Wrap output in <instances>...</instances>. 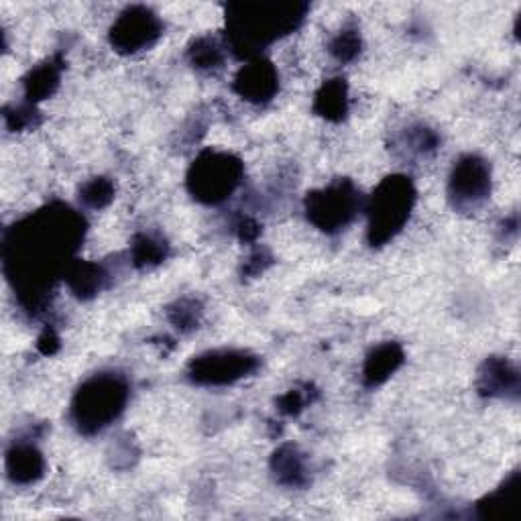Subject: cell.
I'll return each mask as SVG.
<instances>
[{
    "instance_id": "obj_1",
    "label": "cell",
    "mask_w": 521,
    "mask_h": 521,
    "mask_svg": "<svg viewBox=\"0 0 521 521\" xmlns=\"http://www.w3.org/2000/svg\"><path fill=\"white\" fill-rule=\"evenodd\" d=\"M84 233L82 218L68 206H49L35 216L23 220L11 230L5 243L7 269L15 267V281L25 296L33 283L31 300L41 296L39 289L47 287L62 269L68 255L78 247Z\"/></svg>"
},
{
    "instance_id": "obj_17",
    "label": "cell",
    "mask_w": 521,
    "mask_h": 521,
    "mask_svg": "<svg viewBox=\"0 0 521 521\" xmlns=\"http://www.w3.org/2000/svg\"><path fill=\"white\" fill-rule=\"evenodd\" d=\"M68 283L74 289V294L82 296H94L98 289L102 287V271L96 265H86V263H76L68 271Z\"/></svg>"
},
{
    "instance_id": "obj_18",
    "label": "cell",
    "mask_w": 521,
    "mask_h": 521,
    "mask_svg": "<svg viewBox=\"0 0 521 521\" xmlns=\"http://www.w3.org/2000/svg\"><path fill=\"white\" fill-rule=\"evenodd\" d=\"M190 60L200 70L218 68L222 64V47L212 37H202L194 41L190 49Z\"/></svg>"
},
{
    "instance_id": "obj_22",
    "label": "cell",
    "mask_w": 521,
    "mask_h": 521,
    "mask_svg": "<svg viewBox=\"0 0 521 521\" xmlns=\"http://www.w3.org/2000/svg\"><path fill=\"white\" fill-rule=\"evenodd\" d=\"M304 405V397L300 395V391H289L283 399H281V410L287 414H296L302 410Z\"/></svg>"
},
{
    "instance_id": "obj_20",
    "label": "cell",
    "mask_w": 521,
    "mask_h": 521,
    "mask_svg": "<svg viewBox=\"0 0 521 521\" xmlns=\"http://www.w3.org/2000/svg\"><path fill=\"white\" fill-rule=\"evenodd\" d=\"M114 196V186L106 178H94L80 190V198L90 208L106 206Z\"/></svg>"
},
{
    "instance_id": "obj_6",
    "label": "cell",
    "mask_w": 521,
    "mask_h": 521,
    "mask_svg": "<svg viewBox=\"0 0 521 521\" xmlns=\"http://www.w3.org/2000/svg\"><path fill=\"white\" fill-rule=\"evenodd\" d=\"M361 208V194L351 182H336L322 190L308 194L306 214L308 220L326 233H336V230L349 224L357 210Z\"/></svg>"
},
{
    "instance_id": "obj_5",
    "label": "cell",
    "mask_w": 521,
    "mask_h": 521,
    "mask_svg": "<svg viewBox=\"0 0 521 521\" xmlns=\"http://www.w3.org/2000/svg\"><path fill=\"white\" fill-rule=\"evenodd\" d=\"M243 163L230 153L204 151L188 173V186L196 200L220 204L230 198L241 182Z\"/></svg>"
},
{
    "instance_id": "obj_7",
    "label": "cell",
    "mask_w": 521,
    "mask_h": 521,
    "mask_svg": "<svg viewBox=\"0 0 521 521\" xmlns=\"http://www.w3.org/2000/svg\"><path fill=\"white\" fill-rule=\"evenodd\" d=\"M257 357L245 351H210L190 365V377L198 385H230L257 369Z\"/></svg>"
},
{
    "instance_id": "obj_12",
    "label": "cell",
    "mask_w": 521,
    "mask_h": 521,
    "mask_svg": "<svg viewBox=\"0 0 521 521\" xmlns=\"http://www.w3.org/2000/svg\"><path fill=\"white\" fill-rule=\"evenodd\" d=\"M403 363V351L401 346L395 342H385L367 357L365 369H363V379L365 385L377 387L385 383Z\"/></svg>"
},
{
    "instance_id": "obj_4",
    "label": "cell",
    "mask_w": 521,
    "mask_h": 521,
    "mask_svg": "<svg viewBox=\"0 0 521 521\" xmlns=\"http://www.w3.org/2000/svg\"><path fill=\"white\" fill-rule=\"evenodd\" d=\"M414 200L416 192L410 178L391 176L379 184L367 206L371 245H383L399 233L410 218Z\"/></svg>"
},
{
    "instance_id": "obj_8",
    "label": "cell",
    "mask_w": 521,
    "mask_h": 521,
    "mask_svg": "<svg viewBox=\"0 0 521 521\" xmlns=\"http://www.w3.org/2000/svg\"><path fill=\"white\" fill-rule=\"evenodd\" d=\"M161 33L163 25L151 9L129 7L110 27V43L121 53H137L151 47Z\"/></svg>"
},
{
    "instance_id": "obj_9",
    "label": "cell",
    "mask_w": 521,
    "mask_h": 521,
    "mask_svg": "<svg viewBox=\"0 0 521 521\" xmlns=\"http://www.w3.org/2000/svg\"><path fill=\"white\" fill-rule=\"evenodd\" d=\"M491 192V169L477 155L462 157L450 176V198L458 208H475Z\"/></svg>"
},
{
    "instance_id": "obj_10",
    "label": "cell",
    "mask_w": 521,
    "mask_h": 521,
    "mask_svg": "<svg viewBox=\"0 0 521 521\" xmlns=\"http://www.w3.org/2000/svg\"><path fill=\"white\" fill-rule=\"evenodd\" d=\"M235 90L249 102H267L279 90L277 70L265 60H253L235 78Z\"/></svg>"
},
{
    "instance_id": "obj_19",
    "label": "cell",
    "mask_w": 521,
    "mask_h": 521,
    "mask_svg": "<svg viewBox=\"0 0 521 521\" xmlns=\"http://www.w3.org/2000/svg\"><path fill=\"white\" fill-rule=\"evenodd\" d=\"M133 255H135V263L141 265V267L157 265L165 257V245L159 239H153L149 235H141L135 241Z\"/></svg>"
},
{
    "instance_id": "obj_13",
    "label": "cell",
    "mask_w": 521,
    "mask_h": 521,
    "mask_svg": "<svg viewBox=\"0 0 521 521\" xmlns=\"http://www.w3.org/2000/svg\"><path fill=\"white\" fill-rule=\"evenodd\" d=\"M273 471L285 485H302L306 481L304 454H300L296 446H283L273 456Z\"/></svg>"
},
{
    "instance_id": "obj_16",
    "label": "cell",
    "mask_w": 521,
    "mask_h": 521,
    "mask_svg": "<svg viewBox=\"0 0 521 521\" xmlns=\"http://www.w3.org/2000/svg\"><path fill=\"white\" fill-rule=\"evenodd\" d=\"M60 84V68L53 64H43L35 68L25 80V94L29 100H43L53 94L55 86Z\"/></svg>"
},
{
    "instance_id": "obj_2",
    "label": "cell",
    "mask_w": 521,
    "mask_h": 521,
    "mask_svg": "<svg viewBox=\"0 0 521 521\" xmlns=\"http://www.w3.org/2000/svg\"><path fill=\"white\" fill-rule=\"evenodd\" d=\"M308 7L300 3H241L226 11V37L241 57H251L275 39L292 33Z\"/></svg>"
},
{
    "instance_id": "obj_3",
    "label": "cell",
    "mask_w": 521,
    "mask_h": 521,
    "mask_svg": "<svg viewBox=\"0 0 521 521\" xmlns=\"http://www.w3.org/2000/svg\"><path fill=\"white\" fill-rule=\"evenodd\" d=\"M129 401V383L117 373L90 377L76 393L72 420L84 434H96L117 420Z\"/></svg>"
},
{
    "instance_id": "obj_14",
    "label": "cell",
    "mask_w": 521,
    "mask_h": 521,
    "mask_svg": "<svg viewBox=\"0 0 521 521\" xmlns=\"http://www.w3.org/2000/svg\"><path fill=\"white\" fill-rule=\"evenodd\" d=\"M346 84L342 80H330L316 94V112L328 121H340L346 114Z\"/></svg>"
},
{
    "instance_id": "obj_21",
    "label": "cell",
    "mask_w": 521,
    "mask_h": 521,
    "mask_svg": "<svg viewBox=\"0 0 521 521\" xmlns=\"http://www.w3.org/2000/svg\"><path fill=\"white\" fill-rule=\"evenodd\" d=\"M336 60L340 62H351L355 60V57L361 53V37H359V31L355 29H346V31H340V35L332 41V49Z\"/></svg>"
},
{
    "instance_id": "obj_11",
    "label": "cell",
    "mask_w": 521,
    "mask_h": 521,
    "mask_svg": "<svg viewBox=\"0 0 521 521\" xmlns=\"http://www.w3.org/2000/svg\"><path fill=\"white\" fill-rule=\"evenodd\" d=\"M45 469L43 454L33 444H15L7 452V473L15 483H35Z\"/></svg>"
},
{
    "instance_id": "obj_15",
    "label": "cell",
    "mask_w": 521,
    "mask_h": 521,
    "mask_svg": "<svg viewBox=\"0 0 521 521\" xmlns=\"http://www.w3.org/2000/svg\"><path fill=\"white\" fill-rule=\"evenodd\" d=\"M481 385H483V391H487L489 395L515 391L517 389V373L505 361L495 359V361L487 363V367L481 375Z\"/></svg>"
}]
</instances>
